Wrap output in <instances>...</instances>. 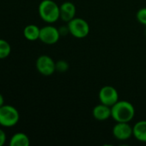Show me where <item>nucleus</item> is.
<instances>
[{
    "mask_svg": "<svg viewBox=\"0 0 146 146\" xmlns=\"http://www.w3.org/2000/svg\"><path fill=\"white\" fill-rule=\"evenodd\" d=\"M4 104V98L3 96L0 93V107H2Z\"/></svg>",
    "mask_w": 146,
    "mask_h": 146,
    "instance_id": "19",
    "label": "nucleus"
},
{
    "mask_svg": "<svg viewBox=\"0 0 146 146\" xmlns=\"http://www.w3.org/2000/svg\"><path fill=\"white\" fill-rule=\"evenodd\" d=\"M6 142V134L5 133L0 129V146H3Z\"/></svg>",
    "mask_w": 146,
    "mask_h": 146,
    "instance_id": "18",
    "label": "nucleus"
},
{
    "mask_svg": "<svg viewBox=\"0 0 146 146\" xmlns=\"http://www.w3.org/2000/svg\"><path fill=\"white\" fill-rule=\"evenodd\" d=\"M133 136L134 138L142 142L146 143V121H138L133 127Z\"/></svg>",
    "mask_w": 146,
    "mask_h": 146,
    "instance_id": "11",
    "label": "nucleus"
},
{
    "mask_svg": "<svg viewBox=\"0 0 146 146\" xmlns=\"http://www.w3.org/2000/svg\"><path fill=\"white\" fill-rule=\"evenodd\" d=\"M145 35H146V26H145Z\"/></svg>",
    "mask_w": 146,
    "mask_h": 146,
    "instance_id": "20",
    "label": "nucleus"
},
{
    "mask_svg": "<svg viewBox=\"0 0 146 146\" xmlns=\"http://www.w3.org/2000/svg\"><path fill=\"white\" fill-rule=\"evenodd\" d=\"M55 63L56 62L51 56L47 55H41L37 58L35 67L40 74L44 76H50L56 72Z\"/></svg>",
    "mask_w": 146,
    "mask_h": 146,
    "instance_id": "5",
    "label": "nucleus"
},
{
    "mask_svg": "<svg viewBox=\"0 0 146 146\" xmlns=\"http://www.w3.org/2000/svg\"><path fill=\"white\" fill-rule=\"evenodd\" d=\"M93 117L99 121H107L111 117V107L100 104L96 105L92 111Z\"/></svg>",
    "mask_w": 146,
    "mask_h": 146,
    "instance_id": "10",
    "label": "nucleus"
},
{
    "mask_svg": "<svg viewBox=\"0 0 146 146\" xmlns=\"http://www.w3.org/2000/svg\"><path fill=\"white\" fill-rule=\"evenodd\" d=\"M11 53V46L8 41L0 38V59H5Z\"/></svg>",
    "mask_w": 146,
    "mask_h": 146,
    "instance_id": "14",
    "label": "nucleus"
},
{
    "mask_svg": "<svg viewBox=\"0 0 146 146\" xmlns=\"http://www.w3.org/2000/svg\"><path fill=\"white\" fill-rule=\"evenodd\" d=\"M38 11L40 18L47 23H53L60 18L59 6L52 0H42Z\"/></svg>",
    "mask_w": 146,
    "mask_h": 146,
    "instance_id": "2",
    "label": "nucleus"
},
{
    "mask_svg": "<svg viewBox=\"0 0 146 146\" xmlns=\"http://www.w3.org/2000/svg\"><path fill=\"white\" fill-rule=\"evenodd\" d=\"M60 19L65 22H69L76 16V6L71 2H65L59 6Z\"/></svg>",
    "mask_w": 146,
    "mask_h": 146,
    "instance_id": "9",
    "label": "nucleus"
},
{
    "mask_svg": "<svg viewBox=\"0 0 146 146\" xmlns=\"http://www.w3.org/2000/svg\"><path fill=\"white\" fill-rule=\"evenodd\" d=\"M137 20L144 26H146V8H141L139 9L136 15Z\"/></svg>",
    "mask_w": 146,
    "mask_h": 146,
    "instance_id": "16",
    "label": "nucleus"
},
{
    "mask_svg": "<svg viewBox=\"0 0 146 146\" xmlns=\"http://www.w3.org/2000/svg\"><path fill=\"white\" fill-rule=\"evenodd\" d=\"M56 71L59 73H65L69 69V63L65 60H59L55 63Z\"/></svg>",
    "mask_w": 146,
    "mask_h": 146,
    "instance_id": "15",
    "label": "nucleus"
},
{
    "mask_svg": "<svg viewBox=\"0 0 146 146\" xmlns=\"http://www.w3.org/2000/svg\"><path fill=\"white\" fill-rule=\"evenodd\" d=\"M113 135L118 140H127L133 136V127L128 122H117L113 127Z\"/></svg>",
    "mask_w": 146,
    "mask_h": 146,
    "instance_id": "8",
    "label": "nucleus"
},
{
    "mask_svg": "<svg viewBox=\"0 0 146 146\" xmlns=\"http://www.w3.org/2000/svg\"><path fill=\"white\" fill-rule=\"evenodd\" d=\"M59 33H60V36H65L67 33H70L69 32V27L68 26H64V27H60L59 28Z\"/></svg>",
    "mask_w": 146,
    "mask_h": 146,
    "instance_id": "17",
    "label": "nucleus"
},
{
    "mask_svg": "<svg viewBox=\"0 0 146 146\" xmlns=\"http://www.w3.org/2000/svg\"><path fill=\"white\" fill-rule=\"evenodd\" d=\"M67 26L70 33L77 38H83L89 33V25L82 18L75 17L68 22Z\"/></svg>",
    "mask_w": 146,
    "mask_h": 146,
    "instance_id": "4",
    "label": "nucleus"
},
{
    "mask_svg": "<svg viewBox=\"0 0 146 146\" xmlns=\"http://www.w3.org/2000/svg\"><path fill=\"white\" fill-rule=\"evenodd\" d=\"M60 38V33L59 31V28L48 25L45 26L40 28V40L46 44H56Z\"/></svg>",
    "mask_w": 146,
    "mask_h": 146,
    "instance_id": "6",
    "label": "nucleus"
},
{
    "mask_svg": "<svg viewBox=\"0 0 146 146\" xmlns=\"http://www.w3.org/2000/svg\"><path fill=\"white\" fill-rule=\"evenodd\" d=\"M29 145V138L23 133H17L14 134L9 140L10 146H28Z\"/></svg>",
    "mask_w": 146,
    "mask_h": 146,
    "instance_id": "13",
    "label": "nucleus"
},
{
    "mask_svg": "<svg viewBox=\"0 0 146 146\" xmlns=\"http://www.w3.org/2000/svg\"><path fill=\"white\" fill-rule=\"evenodd\" d=\"M135 115V108L128 101H118L111 107V117L116 122H130Z\"/></svg>",
    "mask_w": 146,
    "mask_h": 146,
    "instance_id": "1",
    "label": "nucleus"
},
{
    "mask_svg": "<svg viewBox=\"0 0 146 146\" xmlns=\"http://www.w3.org/2000/svg\"><path fill=\"white\" fill-rule=\"evenodd\" d=\"M20 120L18 110L9 104H3L0 107V126L3 127H12L15 126Z\"/></svg>",
    "mask_w": 146,
    "mask_h": 146,
    "instance_id": "3",
    "label": "nucleus"
},
{
    "mask_svg": "<svg viewBox=\"0 0 146 146\" xmlns=\"http://www.w3.org/2000/svg\"><path fill=\"white\" fill-rule=\"evenodd\" d=\"M40 33V28L34 24L28 25L23 29V35L25 38L29 41H35L39 39Z\"/></svg>",
    "mask_w": 146,
    "mask_h": 146,
    "instance_id": "12",
    "label": "nucleus"
},
{
    "mask_svg": "<svg viewBox=\"0 0 146 146\" xmlns=\"http://www.w3.org/2000/svg\"><path fill=\"white\" fill-rule=\"evenodd\" d=\"M99 99L101 104L112 107L119 101L118 91L111 86H105L99 92Z\"/></svg>",
    "mask_w": 146,
    "mask_h": 146,
    "instance_id": "7",
    "label": "nucleus"
}]
</instances>
